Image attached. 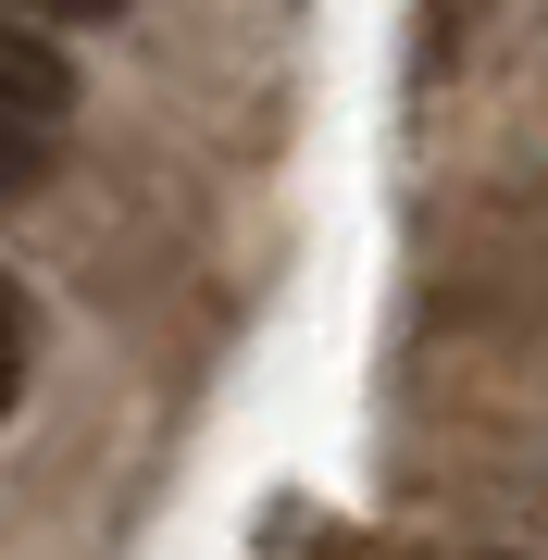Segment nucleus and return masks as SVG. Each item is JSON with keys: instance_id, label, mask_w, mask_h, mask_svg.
<instances>
[{"instance_id": "f257e3e1", "label": "nucleus", "mask_w": 548, "mask_h": 560, "mask_svg": "<svg viewBox=\"0 0 548 560\" xmlns=\"http://www.w3.org/2000/svg\"><path fill=\"white\" fill-rule=\"evenodd\" d=\"M0 113H13V125H50V138H62V113H75V62H62L50 38H25L13 13H0Z\"/></svg>"}, {"instance_id": "f03ea898", "label": "nucleus", "mask_w": 548, "mask_h": 560, "mask_svg": "<svg viewBox=\"0 0 548 560\" xmlns=\"http://www.w3.org/2000/svg\"><path fill=\"white\" fill-rule=\"evenodd\" d=\"M25 361H38V300H25L13 275H0V411L25 399Z\"/></svg>"}, {"instance_id": "7ed1b4c3", "label": "nucleus", "mask_w": 548, "mask_h": 560, "mask_svg": "<svg viewBox=\"0 0 548 560\" xmlns=\"http://www.w3.org/2000/svg\"><path fill=\"white\" fill-rule=\"evenodd\" d=\"M25 187H50V125L0 113V200H25Z\"/></svg>"}, {"instance_id": "20e7f679", "label": "nucleus", "mask_w": 548, "mask_h": 560, "mask_svg": "<svg viewBox=\"0 0 548 560\" xmlns=\"http://www.w3.org/2000/svg\"><path fill=\"white\" fill-rule=\"evenodd\" d=\"M25 13H62V25H113L125 0H25Z\"/></svg>"}]
</instances>
